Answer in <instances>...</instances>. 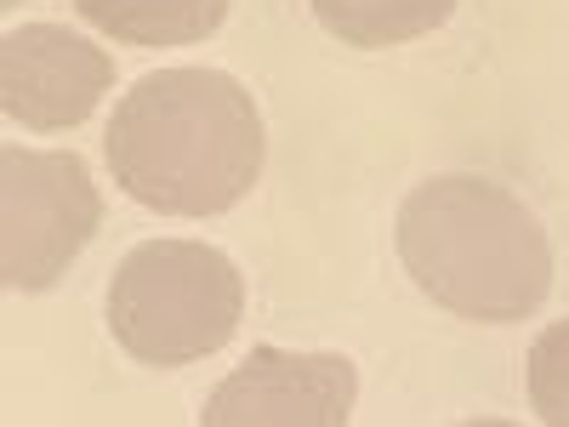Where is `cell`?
<instances>
[{"label":"cell","instance_id":"cell-11","mask_svg":"<svg viewBox=\"0 0 569 427\" xmlns=\"http://www.w3.org/2000/svg\"><path fill=\"white\" fill-rule=\"evenodd\" d=\"M7 7H23V0H7Z\"/></svg>","mask_w":569,"mask_h":427},{"label":"cell","instance_id":"cell-6","mask_svg":"<svg viewBox=\"0 0 569 427\" xmlns=\"http://www.w3.org/2000/svg\"><path fill=\"white\" fill-rule=\"evenodd\" d=\"M114 86V58L63 23H18L0 40V103L7 120L69 131Z\"/></svg>","mask_w":569,"mask_h":427},{"label":"cell","instance_id":"cell-3","mask_svg":"<svg viewBox=\"0 0 569 427\" xmlns=\"http://www.w3.org/2000/svg\"><path fill=\"white\" fill-rule=\"evenodd\" d=\"M103 314L137 365H200L240 330L246 279L206 240H142L109 274Z\"/></svg>","mask_w":569,"mask_h":427},{"label":"cell","instance_id":"cell-1","mask_svg":"<svg viewBox=\"0 0 569 427\" xmlns=\"http://www.w3.org/2000/svg\"><path fill=\"white\" fill-rule=\"evenodd\" d=\"M103 155L137 206L166 217H217L262 177L268 131L257 98L222 69H154L142 75L109 131Z\"/></svg>","mask_w":569,"mask_h":427},{"label":"cell","instance_id":"cell-2","mask_svg":"<svg viewBox=\"0 0 569 427\" xmlns=\"http://www.w3.org/2000/svg\"><path fill=\"white\" fill-rule=\"evenodd\" d=\"M393 246L405 274L456 319L518 325L552 291L541 217L512 188L472 171L416 182L399 206Z\"/></svg>","mask_w":569,"mask_h":427},{"label":"cell","instance_id":"cell-9","mask_svg":"<svg viewBox=\"0 0 569 427\" xmlns=\"http://www.w3.org/2000/svg\"><path fill=\"white\" fill-rule=\"evenodd\" d=\"M525 383H530V405L547 427H569V319H552L525 365Z\"/></svg>","mask_w":569,"mask_h":427},{"label":"cell","instance_id":"cell-8","mask_svg":"<svg viewBox=\"0 0 569 427\" xmlns=\"http://www.w3.org/2000/svg\"><path fill=\"white\" fill-rule=\"evenodd\" d=\"M456 12V0H313V18L348 40V46H405V40H421L445 29Z\"/></svg>","mask_w":569,"mask_h":427},{"label":"cell","instance_id":"cell-7","mask_svg":"<svg viewBox=\"0 0 569 427\" xmlns=\"http://www.w3.org/2000/svg\"><path fill=\"white\" fill-rule=\"evenodd\" d=\"M74 12L126 46H194L222 29L228 0H74Z\"/></svg>","mask_w":569,"mask_h":427},{"label":"cell","instance_id":"cell-10","mask_svg":"<svg viewBox=\"0 0 569 427\" xmlns=\"http://www.w3.org/2000/svg\"><path fill=\"white\" fill-rule=\"evenodd\" d=\"M461 427H518V421H507V416H479V421H461Z\"/></svg>","mask_w":569,"mask_h":427},{"label":"cell","instance_id":"cell-5","mask_svg":"<svg viewBox=\"0 0 569 427\" xmlns=\"http://www.w3.org/2000/svg\"><path fill=\"white\" fill-rule=\"evenodd\" d=\"M359 370L348 354L257 348L211 388L200 427H348Z\"/></svg>","mask_w":569,"mask_h":427},{"label":"cell","instance_id":"cell-4","mask_svg":"<svg viewBox=\"0 0 569 427\" xmlns=\"http://www.w3.org/2000/svg\"><path fill=\"white\" fill-rule=\"evenodd\" d=\"M103 222V195L80 155L0 149V268L12 291H52Z\"/></svg>","mask_w":569,"mask_h":427}]
</instances>
